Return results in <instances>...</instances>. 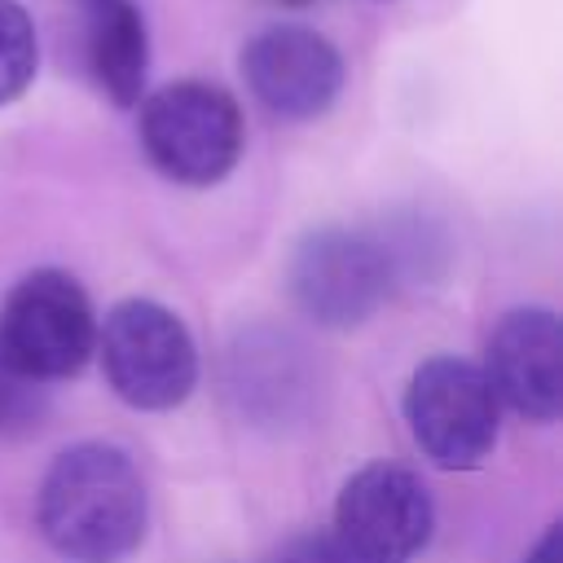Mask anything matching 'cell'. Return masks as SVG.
<instances>
[{"label":"cell","instance_id":"13","mask_svg":"<svg viewBox=\"0 0 563 563\" xmlns=\"http://www.w3.org/2000/svg\"><path fill=\"white\" fill-rule=\"evenodd\" d=\"M40 409V383H31L26 374H18L4 356H0V435L26 427Z\"/></svg>","mask_w":563,"mask_h":563},{"label":"cell","instance_id":"9","mask_svg":"<svg viewBox=\"0 0 563 563\" xmlns=\"http://www.w3.org/2000/svg\"><path fill=\"white\" fill-rule=\"evenodd\" d=\"M484 378L497 400L532 422H554L563 409V325L550 308H515L488 339Z\"/></svg>","mask_w":563,"mask_h":563},{"label":"cell","instance_id":"6","mask_svg":"<svg viewBox=\"0 0 563 563\" xmlns=\"http://www.w3.org/2000/svg\"><path fill=\"white\" fill-rule=\"evenodd\" d=\"M431 493L396 462L361 466L334 501V541L352 563H409L431 541Z\"/></svg>","mask_w":563,"mask_h":563},{"label":"cell","instance_id":"2","mask_svg":"<svg viewBox=\"0 0 563 563\" xmlns=\"http://www.w3.org/2000/svg\"><path fill=\"white\" fill-rule=\"evenodd\" d=\"M136 136L154 172L202 189L233 172L242 154V110L220 84L176 79L141 101Z\"/></svg>","mask_w":563,"mask_h":563},{"label":"cell","instance_id":"15","mask_svg":"<svg viewBox=\"0 0 563 563\" xmlns=\"http://www.w3.org/2000/svg\"><path fill=\"white\" fill-rule=\"evenodd\" d=\"M528 563H563V528H559V523L537 541V550H532Z\"/></svg>","mask_w":563,"mask_h":563},{"label":"cell","instance_id":"1","mask_svg":"<svg viewBox=\"0 0 563 563\" xmlns=\"http://www.w3.org/2000/svg\"><path fill=\"white\" fill-rule=\"evenodd\" d=\"M35 519L66 563H119L145 537V484L114 444H75L53 457Z\"/></svg>","mask_w":563,"mask_h":563},{"label":"cell","instance_id":"4","mask_svg":"<svg viewBox=\"0 0 563 563\" xmlns=\"http://www.w3.org/2000/svg\"><path fill=\"white\" fill-rule=\"evenodd\" d=\"M106 383L132 409H172L198 383V352L185 321L154 299H123L97 334Z\"/></svg>","mask_w":563,"mask_h":563},{"label":"cell","instance_id":"3","mask_svg":"<svg viewBox=\"0 0 563 563\" xmlns=\"http://www.w3.org/2000/svg\"><path fill=\"white\" fill-rule=\"evenodd\" d=\"M97 347V317L84 286L62 268L26 273L0 303V356L31 383L84 369Z\"/></svg>","mask_w":563,"mask_h":563},{"label":"cell","instance_id":"8","mask_svg":"<svg viewBox=\"0 0 563 563\" xmlns=\"http://www.w3.org/2000/svg\"><path fill=\"white\" fill-rule=\"evenodd\" d=\"M242 79L282 119H317L343 88L339 48L308 26H268L242 48Z\"/></svg>","mask_w":563,"mask_h":563},{"label":"cell","instance_id":"11","mask_svg":"<svg viewBox=\"0 0 563 563\" xmlns=\"http://www.w3.org/2000/svg\"><path fill=\"white\" fill-rule=\"evenodd\" d=\"M88 66L97 88L114 106H136L150 70V40H145V18L132 0L119 9L88 18Z\"/></svg>","mask_w":563,"mask_h":563},{"label":"cell","instance_id":"14","mask_svg":"<svg viewBox=\"0 0 563 563\" xmlns=\"http://www.w3.org/2000/svg\"><path fill=\"white\" fill-rule=\"evenodd\" d=\"M273 563H352L334 537H321V532H308V537H295L277 550Z\"/></svg>","mask_w":563,"mask_h":563},{"label":"cell","instance_id":"12","mask_svg":"<svg viewBox=\"0 0 563 563\" xmlns=\"http://www.w3.org/2000/svg\"><path fill=\"white\" fill-rule=\"evenodd\" d=\"M40 66V44L26 9L18 0H0V106L18 101Z\"/></svg>","mask_w":563,"mask_h":563},{"label":"cell","instance_id":"16","mask_svg":"<svg viewBox=\"0 0 563 563\" xmlns=\"http://www.w3.org/2000/svg\"><path fill=\"white\" fill-rule=\"evenodd\" d=\"M277 4H290V9H299V4H312V0H277Z\"/></svg>","mask_w":563,"mask_h":563},{"label":"cell","instance_id":"7","mask_svg":"<svg viewBox=\"0 0 563 563\" xmlns=\"http://www.w3.org/2000/svg\"><path fill=\"white\" fill-rule=\"evenodd\" d=\"M295 303L330 330L361 325L387 299V255L352 229H317L290 255Z\"/></svg>","mask_w":563,"mask_h":563},{"label":"cell","instance_id":"5","mask_svg":"<svg viewBox=\"0 0 563 563\" xmlns=\"http://www.w3.org/2000/svg\"><path fill=\"white\" fill-rule=\"evenodd\" d=\"M497 396L479 365L431 356L405 387V422L422 457L440 471H475L497 444Z\"/></svg>","mask_w":563,"mask_h":563},{"label":"cell","instance_id":"10","mask_svg":"<svg viewBox=\"0 0 563 563\" xmlns=\"http://www.w3.org/2000/svg\"><path fill=\"white\" fill-rule=\"evenodd\" d=\"M299 343L290 334H251L233 352V396L255 418H290L299 396H308V378L299 369Z\"/></svg>","mask_w":563,"mask_h":563}]
</instances>
